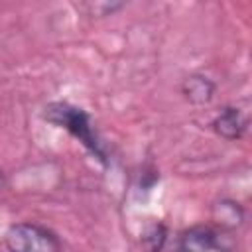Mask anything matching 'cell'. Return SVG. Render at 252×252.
Masks as SVG:
<instances>
[{
  "label": "cell",
  "mask_w": 252,
  "mask_h": 252,
  "mask_svg": "<svg viewBox=\"0 0 252 252\" xmlns=\"http://www.w3.org/2000/svg\"><path fill=\"white\" fill-rule=\"evenodd\" d=\"M248 128L244 112L236 106H224L213 118V130L224 140H240Z\"/></svg>",
  "instance_id": "3957f363"
},
{
  "label": "cell",
  "mask_w": 252,
  "mask_h": 252,
  "mask_svg": "<svg viewBox=\"0 0 252 252\" xmlns=\"http://www.w3.org/2000/svg\"><path fill=\"white\" fill-rule=\"evenodd\" d=\"M213 220L222 228H236L244 220V211L238 203L222 199L213 207Z\"/></svg>",
  "instance_id": "5b68a950"
},
{
  "label": "cell",
  "mask_w": 252,
  "mask_h": 252,
  "mask_svg": "<svg viewBox=\"0 0 252 252\" xmlns=\"http://www.w3.org/2000/svg\"><path fill=\"white\" fill-rule=\"evenodd\" d=\"M43 120L59 126V128H65L71 136H75L96 159H100L102 163H106V150H104V144L102 140L98 138L96 134V128L91 120V116L79 108V106H73L69 102H49L45 108H43Z\"/></svg>",
  "instance_id": "6da1fadb"
},
{
  "label": "cell",
  "mask_w": 252,
  "mask_h": 252,
  "mask_svg": "<svg viewBox=\"0 0 252 252\" xmlns=\"http://www.w3.org/2000/svg\"><path fill=\"white\" fill-rule=\"evenodd\" d=\"M8 252H63L59 236L35 222H16L4 236Z\"/></svg>",
  "instance_id": "7a4b0ae2"
},
{
  "label": "cell",
  "mask_w": 252,
  "mask_h": 252,
  "mask_svg": "<svg viewBox=\"0 0 252 252\" xmlns=\"http://www.w3.org/2000/svg\"><path fill=\"white\" fill-rule=\"evenodd\" d=\"M169 252H191L187 246H183V244H179V246H175L173 250H169Z\"/></svg>",
  "instance_id": "8992f818"
},
{
  "label": "cell",
  "mask_w": 252,
  "mask_h": 252,
  "mask_svg": "<svg viewBox=\"0 0 252 252\" xmlns=\"http://www.w3.org/2000/svg\"><path fill=\"white\" fill-rule=\"evenodd\" d=\"M215 83L205 75H189L181 83V93L191 104H209L215 94Z\"/></svg>",
  "instance_id": "277c9868"
}]
</instances>
